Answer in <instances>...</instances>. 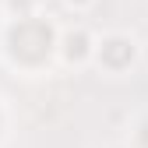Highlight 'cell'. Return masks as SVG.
<instances>
[{
	"label": "cell",
	"instance_id": "cell-1",
	"mask_svg": "<svg viewBox=\"0 0 148 148\" xmlns=\"http://www.w3.org/2000/svg\"><path fill=\"white\" fill-rule=\"evenodd\" d=\"M92 57H95L106 71H113V74H120V71H127L134 60H138V39L134 35H106V39H99L95 46H92Z\"/></svg>",
	"mask_w": 148,
	"mask_h": 148
},
{
	"label": "cell",
	"instance_id": "cell-2",
	"mask_svg": "<svg viewBox=\"0 0 148 148\" xmlns=\"http://www.w3.org/2000/svg\"><path fill=\"white\" fill-rule=\"evenodd\" d=\"M64 4H67V7H74V0H64ZM88 4H92V0H88Z\"/></svg>",
	"mask_w": 148,
	"mask_h": 148
}]
</instances>
